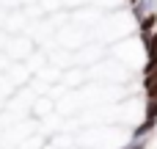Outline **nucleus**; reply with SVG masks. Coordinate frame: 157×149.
Masks as SVG:
<instances>
[{
    "mask_svg": "<svg viewBox=\"0 0 157 149\" xmlns=\"http://www.w3.org/2000/svg\"><path fill=\"white\" fill-rule=\"evenodd\" d=\"M146 122H157V97H146Z\"/></svg>",
    "mask_w": 157,
    "mask_h": 149,
    "instance_id": "20e7f679",
    "label": "nucleus"
},
{
    "mask_svg": "<svg viewBox=\"0 0 157 149\" xmlns=\"http://www.w3.org/2000/svg\"><path fill=\"white\" fill-rule=\"evenodd\" d=\"M155 124H157V122H146V119H144L141 124H135V127L130 130V138H146V135L155 130Z\"/></svg>",
    "mask_w": 157,
    "mask_h": 149,
    "instance_id": "f03ea898",
    "label": "nucleus"
},
{
    "mask_svg": "<svg viewBox=\"0 0 157 149\" xmlns=\"http://www.w3.org/2000/svg\"><path fill=\"white\" fill-rule=\"evenodd\" d=\"M127 3H132V0H127Z\"/></svg>",
    "mask_w": 157,
    "mask_h": 149,
    "instance_id": "39448f33",
    "label": "nucleus"
},
{
    "mask_svg": "<svg viewBox=\"0 0 157 149\" xmlns=\"http://www.w3.org/2000/svg\"><path fill=\"white\" fill-rule=\"evenodd\" d=\"M130 6H132V19L135 22L146 14H157V0H132Z\"/></svg>",
    "mask_w": 157,
    "mask_h": 149,
    "instance_id": "f257e3e1",
    "label": "nucleus"
},
{
    "mask_svg": "<svg viewBox=\"0 0 157 149\" xmlns=\"http://www.w3.org/2000/svg\"><path fill=\"white\" fill-rule=\"evenodd\" d=\"M144 91H146V97H157V69L144 75Z\"/></svg>",
    "mask_w": 157,
    "mask_h": 149,
    "instance_id": "7ed1b4c3",
    "label": "nucleus"
}]
</instances>
